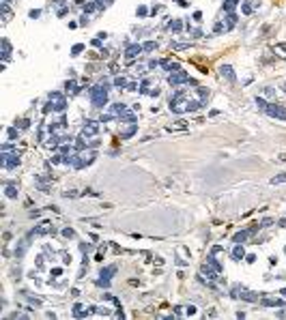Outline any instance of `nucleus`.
Here are the masks:
<instances>
[{"mask_svg":"<svg viewBox=\"0 0 286 320\" xmlns=\"http://www.w3.org/2000/svg\"><path fill=\"white\" fill-rule=\"evenodd\" d=\"M187 97H185V92H177L172 99H170V110L172 112H177V114H181V112H187Z\"/></svg>","mask_w":286,"mask_h":320,"instance_id":"nucleus-1","label":"nucleus"},{"mask_svg":"<svg viewBox=\"0 0 286 320\" xmlns=\"http://www.w3.org/2000/svg\"><path fill=\"white\" fill-rule=\"evenodd\" d=\"M91 101H93V105H97V107L105 105V103H108L105 86H95V88H91Z\"/></svg>","mask_w":286,"mask_h":320,"instance_id":"nucleus-2","label":"nucleus"},{"mask_svg":"<svg viewBox=\"0 0 286 320\" xmlns=\"http://www.w3.org/2000/svg\"><path fill=\"white\" fill-rule=\"evenodd\" d=\"M265 112H267L269 116L278 118V120H286V107H284V105H280V103H269Z\"/></svg>","mask_w":286,"mask_h":320,"instance_id":"nucleus-3","label":"nucleus"},{"mask_svg":"<svg viewBox=\"0 0 286 320\" xmlns=\"http://www.w3.org/2000/svg\"><path fill=\"white\" fill-rule=\"evenodd\" d=\"M114 273H116V264H110V267L101 269V273H99L101 277H99V281H97V284L108 288V286H110V279H112V275H114Z\"/></svg>","mask_w":286,"mask_h":320,"instance_id":"nucleus-4","label":"nucleus"},{"mask_svg":"<svg viewBox=\"0 0 286 320\" xmlns=\"http://www.w3.org/2000/svg\"><path fill=\"white\" fill-rule=\"evenodd\" d=\"M49 101H52V107H54L56 112H62V110L67 107V101H65V97H62L60 92H49Z\"/></svg>","mask_w":286,"mask_h":320,"instance_id":"nucleus-5","label":"nucleus"},{"mask_svg":"<svg viewBox=\"0 0 286 320\" xmlns=\"http://www.w3.org/2000/svg\"><path fill=\"white\" fill-rule=\"evenodd\" d=\"M17 166H19V157H17V155H11V153L4 150V155H2V168L13 170V168H17Z\"/></svg>","mask_w":286,"mask_h":320,"instance_id":"nucleus-6","label":"nucleus"},{"mask_svg":"<svg viewBox=\"0 0 286 320\" xmlns=\"http://www.w3.org/2000/svg\"><path fill=\"white\" fill-rule=\"evenodd\" d=\"M168 82H170V86H179V84L190 82V75H187V73H183V71H177L174 75H170V78H168Z\"/></svg>","mask_w":286,"mask_h":320,"instance_id":"nucleus-7","label":"nucleus"},{"mask_svg":"<svg viewBox=\"0 0 286 320\" xmlns=\"http://www.w3.org/2000/svg\"><path fill=\"white\" fill-rule=\"evenodd\" d=\"M220 73H222V78H226L230 84H235V71H233L230 65H222V67H220Z\"/></svg>","mask_w":286,"mask_h":320,"instance_id":"nucleus-8","label":"nucleus"},{"mask_svg":"<svg viewBox=\"0 0 286 320\" xmlns=\"http://www.w3.org/2000/svg\"><path fill=\"white\" fill-rule=\"evenodd\" d=\"M54 232V226H52V221H41V226H37L35 228V234H52Z\"/></svg>","mask_w":286,"mask_h":320,"instance_id":"nucleus-9","label":"nucleus"},{"mask_svg":"<svg viewBox=\"0 0 286 320\" xmlns=\"http://www.w3.org/2000/svg\"><path fill=\"white\" fill-rule=\"evenodd\" d=\"M142 49H144V47L138 45V43H136V45H129V47H127V52H125V58H127V60H134V58H136Z\"/></svg>","mask_w":286,"mask_h":320,"instance_id":"nucleus-10","label":"nucleus"},{"mask_svg":"<svg viewBox=\"0 0 286 320\" xmlns=\"http://www.w3.org/2000/svg\"><path fill=\"white\" fill-rule=\"evenodd\" d=\"M97 129H99V123H97V120H86V125H84V136H95Z\"/></svg>","mask_w":286,"mask_h":320,"instance_id":"nucleus-11","label":"nucleus"},{"mask_svg":"<svg viewBox=\"0 0 286 320\" xmlns=\"http://www.w3.org/2000/svg\"><path fill=\"white\" fill-rule=\"evenodd\" d=\"M239 297H241L243 301H250V303H254V301H258V294H252L250 290H241V292H239Z\"/></svg>","mask_w":286,"mask_h":320,"instance_id":"nucleus-12","label":"nucleus"},{"mask_svg":"<svg viewBox=\"0 0 286 320\" xmlns=\"http://www.w3.org/2000/svg\"><path fill=\"white\" fill-rule=\"evenodd\" d=\"M88 314H91V312H84V307H82L80 303L73 305V316H75V318H84V316H88Z\"/></svg>","mask_w":286,"mask_h":320,"instance_id":"nucleus-13","label":"nucleus"},{"mask_svg":"<svg viewBox=\"0 0 286 320\" xmlns=\"http://www.w3.org/2000/svg\"><path fill=\"white\" fill-rule=\"evenodd\" d=\"M2 58H4V60H9V58H11V45H9V41H6V39H2Z\"/></svg>","mask_w":286,"mask_h":320,"instance_id":"nucleus-14","label":"nucleus"},{"mask_svg":"<svg viewBox=\"0 0 286 320\" xmlns=\"http://www.w3.org/2000/svg\"><path fill=\"white\" fill-rule=\"evenodd\" d=\"M207 262H209V267H211V269H215L217 273H222V264H220L213 256H209V258H207Z\"/></svg>","mask_w":286,"mask_h":320,"instance_id":"nucleus-15","label":"nucleus"},{"mask_svg":"<svg viewBox=\"0 0 286 320\" xmlns=\"http://www.w3.org/2000/svg\"><path fill=\"white\" fill-rule=\"evenodd\" d=\"M4 193H6V198H17V187L15 185H6Z\"/></svg>","mask_w":286,"mask_h":320,"instance_id":"nucleus-16","label":"nucleus"},{"mask_svg":"<svg viewBox=\"0 0 286 320\" xmlns=\"http://www.w3.org/2000/svg\"><path fill=\"white\" fill-rule=\"evenodd\" d=\"M263 305L265 307H278V305H282V301H278V299H263Z\"/></svg>","mask_w":286,"mask_h":320,"instance_id":"nucleus-17","label":"nucleus"},{"mask_svg":"<svg viewBox=\"0 0 286 320\" xmlns=\"http://www.w3.org/2000/svg\"><path fill=\"white\" fill-rule=\"evenodd\" d=\"M250 234H252L250 230H245V232H237V234H235V243H243V241H245Z\"/></svg>","mask_w":286,"mask_h":320,"instance_id":"nucleus-18","label":"nucleus"},{"mask_svg":"<svg viewBox=\"0 0 286 320\" xmlns=\"http://www.w3.org/2000/svg\"><path fill=\"white\" fill-rule=\"evenodd\" d=\"M202 273H207V279H215V277H217V271H215V269L211 271L207 264H202Z\"/></svg>","mask_w":286,"mask_h":320,"instance_id":"nucleus-19","label":"nucleus"},{"mask_svg":"<svg viewBox=\"0 0 286 320\" xmlns=\"http://www.w3.org/2000/svg\"><path fill=\"white\" fill-rule=\"evenodd\" d=\"M235 24H237V15H235V13H228V17H226V28L230 30Z\"/></svg>","mask_w":286,"mask_h":320,"instance_id":"nucleus-20","label":"nucleus"},{"mask_svg":"<svg viewBox=\"0 0 286 320\" xmlns=\"http://www.w3.org/2000/svg\"><path fill=\"white\" fill-rule=\"evenodd\" d=\"M233 256H235V260H241V258H245V254H243V247L237 243V247L233 249Z\"/></svg>","mask_w":286,"mask_h":320,"instance_id":"nucleus-21","label":"nucleus"},{"mask_svg":"<svg viewBox=\"0 0 286 320\" xmlns=\"http://www.w3.org/2000/svg\"><path fill=\"white\" fill-rule=\"evenodd\" d=\"M2 19H4V22L11 19V9H9V4H2Z\"/></svg>","mask_w":286,"mask_h":320,"instance_id":"nucleus-22","label":"nucleus"},{"mask_svg":"<svg viewBox=\"0 0 286 320\" xmlns=\"http://www.w3.org/2000/svg\"><path fill=\"white\" fill-rule=\"evenodd\" d=\"M125 110H127L125 103H116V105H112V112H114V114H125Z\"/></svg>","mask_w":286,"mask_h":320,"instance_id":"nucleus-23","label":"nucleus"},{"mask_svg":"<svg viewBox=\"0 0 286 320\" xmlns=\"http://www.w3.org/2000/svg\"><path fill=\"white\" fill-rule=\"evenodd\" d=\"M237 2H239V0H226V2H224V11H228V13H230V11L237 6Z\"/></svg>","mask_w":286,"mask_h":320,"instance_id":"nucleus-24","label":"nucleus"},{"mask_svg":"<svg viewBox=\"0 0 286 320\" xmlns=\"http://www.w3.org/2000/svg\"><path fill=\"white\" fill-rule=\"evenodd\" d=\"M121 123H136L134 114H121Z\"/></svg>","mask_w":286,"mask_h":320,"instance_id":"nucleus-25","label":"nucleus"},{"mask_svg":"<svg viewBox=\"0 0 286 320\" xmlns=\"http://www.w3.org/2000/svg\"><path fill=\"white\" fill-rule=\"evenodd\" d=\"M200 105H202L200 101H190V103H187V112H196Z\"/></svg>","mask_w":286,"mask_h":320,"instance_id":"nucleus-26","label":"nucleus"},{"mask_svg":"<svg viewBox=\"0 0 286 320\" xmlns=\"http://www.w3.org/2000/svg\"><path fill=\"white\" fill-rule=\"evenodd\" d=\"M114 86H116V88H125V86H127V80H125V78H116V80H114Z\"/></svg>","mask_w":286,"mask_h":320,"instance_id":"nucleus-27","label":"nucleus"},{"mask_svg":"<svg viewBox=\"0 0 286 320\" xmlns=\"http://www.w3.org/2000/svg\"><path fill=\"white\" fill-rule=\"evenodd\" d=\"M271 183H273V185L286 183V174H278V176H273V179H271Z\"/></svg>","mask_w":286,"mask_h":320,"instance_id":"nucleus-28","label":"nucleus"},{"mask_svg":"<svg viewBox=\"0 0 286 320\" xmlns=\"http://www.w3.org/2000/svg\"><path fill=\"white\" fill-rule=\"evenodd\" d=\"M142 47H144V52H153V49H157V43L155 41H146Z\"/></svg>","mask_w":286,"mask_h":320,"instance_id":"nucleus-29","label":"nucleus"},{"mask_svg":"<svg viewBox=\"0 0 286 320\" xmlns=\"http://www.w3.org/2000/svg\"><path fill=\"white\" fill-rule=\"evenodd\" d=\"M75 148H78V150H82V148H86V140H84V136H82V137H78V140H75Z\"/></svg>","mask_w":286,"mask_h":320,"instance_id":"nucleus-30","label":"nucleus"},{"mask_svg":"<svg viewBox=\"0 0 286 320\" xmlns=\"http://www.w3.org/2000/svg\"><path fill=\"white\" fill-rule=\"evenodd\" d=\"M134 133H136V127H134V125H131V127H129V129H125V131H123V133H121V137H131V136H134Z\"/></svg>","mask_w":286,"mask_h":320,"instance_id":"nucleus-31","label":"nucleus"},{"mask_svg":"<svg viewBox=\"0 0 286 320\" xmlns=\"http://www.w3.org/2000/svg\"><path fill=\"white\" fill-rule=\"evenodd\" d=\"M62 236H67V238H73V236H75V232H73L71 228H65V230H62Z\"/></svg>","mask_w":286,"mask_h":320,"instance_id":"nucleus-32","label":"nucleus"},{"mask_svg":"<svg viewBox=\"0 0 286 320\" xmlns=\"http://www.w3.org/2000/svg\"><path fill=\"white\" fill-rule=\"evenodd\" d=\"M6 133H9V140H17V129H15V127H11Z\"/></svg>","mask_w":286,"mask_h":320,"instance_id":"nucleus-33","label":"nucleus"},{"mask_svg":"<svg viewBox=\"0 0 286 320\" xmlns=\"http://www.w3.org/2000/svg\"><path fill=\"white\" fill-rule=\"evenodd\" d=\"M181 26H183V24H181L179 19H174V22H172V30H174V32H179V30H181Z\"/></svg>","mask_w":286,"mask_h":320,"instance_id":"nucleus-34","label":"nucleus"},{"mask_svg":"<svg viewBox=\"0 0 286 320\" xmlns=\"http://www.w3.org/2000/svg\"><path fill=\"white\" fill-rule=\"evenodd\" d=\"M243 13H245V15H250V13H252V4H250V2H245V4H243Z\"/></svg>","mask_w":286,"mask_h":320,"instance_id":"nucleus-35","label":"nucleus"},{"mask_svg":"<svg viewBox=\"0 0 286 320\" xmlns=\"http://www.w3.org/2000/svg\"><path fill=\"white\" fill-rule=\"evenodd\" d=\"M256 103H258V107H260V110H267V101H263V99H256Z\"/></svg>","mask_w":286,"mask_h":320,"instance_id":"nucleus-36","label":"nucleus"},{"mask_svg":"<svg viewBox=\"0 0 286 320\" xmlns=\"http://www.w3.org/2000/svg\"><path fill=\"white\" fill-rule=\"evenodd\" d=\"M39 15H41V11H39V9H35V11H30V17H32V19H37Z\"/></svg>","mask_w":286,"mask_h":320,"instance_id":"nucleus-37","label":"nucleus"},{"mask_svg":"<svg viewBox=\"0 0 286 320\" xmlns=\"http://www.w3.org/2000/svg\"><path fill=\"white\" fill-rule=\"evenodd\" d=\"M82 47H84V45H75V47H73V52H71V54H73V56H78V54L82 52Z\"/></svg>","mask_w":286,"mask_h":320,"instance_id":"nucleus-38","label":"nucleus"},{"mask_svg":"<svg viewBox=\"0 0 286 320\" xmlns=\"http://www.w3.org/2000/svg\"><path fill=\"white\" fill-rule=\"evenodd\" d=\"M19 127H22V129H28V127H30V123H28V120H26V118H24V120H22V123H19Z\"/></svg>","mask_w":286,"mask_h":320,"instance_id":"nucleus-39","label":"nucleus"},{"mask_svg":"<svg viewBox=\"0 0 286 320\" xmlns=\"http://www.w3.org/2000/svg\"><path fill=\"white\" fill-rule=\"evenodd\" d=\"M172 47H174V49H185V47H187V43H174Z\"/></svg>","mask_w":286,"mask_h":320,"instance_id":"nucleus-40","label":"nucleus"},{"mask_svg":"<svg viewBox=\"0 0 286 320\" xmlns=\"http://www.w3.org/2000/svg\"><path fill=\"white\" fill-rule=\"evenodd\" d=\"M194 19H196V22H200V19H202V13H200V11H196V13H194Z\"/></svg>","mask_w":286,"mask_h":320,"instance_id":"nucleus-41","label":"nucleus"},{"mask_svg":"<svg viewBox=\"0 0 286 320\" xmlns=\"http://www.w3.org/2000/svg\"><path fill=\"white\" fill-rule=\"evenodd\" d=\"M80 249H82V251H84V254H86V251H88V249H91V245H86V243H82V245H80Z\"/></svg>","mask_w":286,"mask_h":320,"instance_id":"nucleus-42","label":"nucleus"},{"mask_svg":"<svg viewBox=\"0 0 286 320\" xmlns=\"http://www.w3.org/2000/svg\"><path fill=\"white\" fill-rule=\"evenodd\" d=\"M187 314H190V316H194V314H196V307H194V305H190V307H187Z\"/></svg>","mask_w":286,"mask_h":320,"instance_id":"nucleus-43","label":"nucleus"},{"mask_svg":"<svg viewBox=\"0 0 286 320\" xmlns=\"http://www.w3.org/2000/svg\"><path fill=\"white\" fill-rule=\"evenodd\" d=\"M224 30V24H215V32H222Z\"/></svg>","mask_w":286,"mask_h":320,"instance_id":"nucleus-44","label":"nucleus"},{"mask_svg":"<svg viewBox=\"0 0 286 320\" xmlns=\"http://www.w3.org/2000/svg\"><path fill=\"white\" fill-rule=\"evenodd\" d=\"M138 15H146V6H140V9H138Z\"/></svg>","mask_w":286,"mask_h":320,"instance_id":"nucleus-45","label":"nucleus"},{"mask_svg":"<svg viewBox=\"0 0 286 320\" xmlns=\"http://www.w3.org/2000/svg\"><path fill=\"white\" fill-rule=\"evenodd\" d=\"M60 273H62L60 269H54V271H52V277H58V275H60Z\"/></svg>","mask_w":286,"mask_h":320,"instance_id":"nucleus-46","label":"nucleus"},{"mask_svg":"<svg viewBox=\"0 0 286 320\" xmlns=\"http://www.w3.org/2000/svg\"><path fill=\"white\" fill-rule=\"evenodd\" d=\"M54 2H56V4H62V2H65V0H54Z\"/></svg>","mask_w":286,"mask_h":320,"instance_id":"nucleus-47","label":"nucleus"},{"mask_svg":"<svg viewBox=\"0 0 286 320\" xmlns=\"http://www.w3.org/2000/svg\"><path fill=\"white\" fill-rule=\"evenodd\" d=\"M282 294H284V297H286V288H284V290H282Z\"/></svg>","mask_w":286,"mask_h":320,"instance_id":"nucleus-48","label":"nucleus"},{"mask_svg":"<svg viewBox=\"0 0 286 320\" xmlns=\"http://www.w3.org/2000/svg\"><path fill=\"white\" fill-rule=\"evenodd\" d=\"M284 88H286V86H284Z\"/></svg>","mask_w":286,"mask_h":320,"instance_id":"nucleus-49","label":"nucleus"}]
</instances>
